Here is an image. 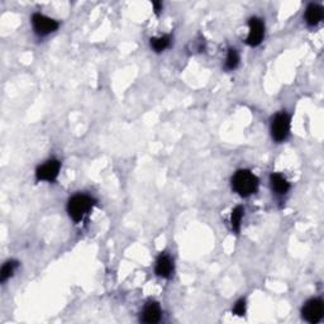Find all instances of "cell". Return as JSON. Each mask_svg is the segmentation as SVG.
<instances>
[{"instance_id":"6","label":"cell","mask_w":324,"mask_h":324,"mask_svg":"<svg viewBox=\"0 0 324 324\" xmlns=\"http://www.w3.org/2000/svg\"><path fill=\"white\" fill-rule=\"evenodd\" d=\"M249 33L247 37V44L249 46H259L265 36V25L259 18L249 19Z\"/></svg>"},{"instance_id":"9","label":"cell","mask_w":324,"mask_h":324,"mask_svg":"<svg viewBox=\"0 0 324 324\" xmlns=\"http://www.w3.org/2000/svg\"><path fill=\"white\" fill-rule=\"evenodd\" d=\"M174 271V264H172L171 259L166 254H162L158 257L157 262H156V273H157L160 277H170Z\"/></svg>"},{"instance_id":"10","label":"cell","mask_w":324,"mask_h":324,"mask_svg":"<svg viewBox=\"0 0 324 324\" xmlns=\"http://www.w3.org/2000/svg\"><path fill=\"white\" fill-rule=\"evenodd\" d=\"M323 8L318 4H310L305 12V19L309 26H315L322 20Z\"/></svg>"},{"instance_id":"1","label":"cell","mask_w":324,"mask_h":324,"mask_svg":"<svg viewBox=\"0 0 324 324\" xmlns=\"http://www.w3.org/2000/svg\"><path fill=\"white\" fill-rule=\"evenodd\" d=\"M232 187L241 196H249L257 191L259 179L248 170H240L233 176Z\"/></svg>"},{"instance_id":"3","label":"cell","mask_w":324,"mask_h":324,"mask_svg":"<svg viewBox=\"0 0 324 324\" xmlns=\"http://www.w3.org/2000/svg\"><path fill=\"white\" fill-rule=\"evenodd\" d=\"M289 132H290V118L288 114H276L275 118L272 119V124H271V134H272L273 140L281 142L288 137Z\"/></svg>"},{"instance_id":"17","label":"cell","mask_w":324,"mask_h":324,"mask_svg":"<svg viewBox=\"0 0 324 324\" xmlns=\"http://www.w3.org/2000/svg\"><path fill=\"white\" fill-rule=\"evenodd\" d=\"M153 7H155V12L158 14V13H160L161 9H162V3L155 2V3H153Z\"/></svg>"},{"instance_id":"4","label":"cell","mask_w":324,"mask_h":324,"mask_svg":"<svg viewBox=\"0 0 324 324\" xmlns=\"http://www.w3.org/2000/svg\"><path fill=\"white\" fill-rule=\"evenodd\" d=\"M303 318L309 323H318L323 317L324 305L320 299H312L303 307Z\"/></svg>"},{"instance_id":"13","label":"cell","mask_w":324,"mask_h":324,"mask_svg":"<svg viewBox=\"0 0 324 324\" xmlns=\"http://www.w3.org/2000/svg\"><path fill=\"white\" fill-rule=\"evenodd\" d=\"M243 213H244V211H243L242 206H236V208L232 211L230 222H232V228L236 230V232H238V230H240L241 220H242V218H243Z\"/></svg>"},{"instance_id":"12","label":"cell","mask_w":324,"mask_h":324,"mask_svg":"<svg viewBox=\"0 0 324 324\" xmlns=\"http://www.w3.org/2000/svg\"><path fill=\"white\" fill-rule=\"evenodd\" d=\"M171 43V38L170 36H162L158 38H151V47L155 50L156 52H161L166 50Z\"/></svg>"},{"instance_id":"16","label":"cell","mask_w":324,"mask_h":324,"mask_svg":"<svg viewBox=\"0 0 324 324\" xmlns=\"http://www.w3.org/2000/svg\"><path fill=\"white\" fill-rule=\"evenodd\" d=\"M244 312H246V303H244V300H240V302H237V304L235 305L233 313L237 315H244Z\"/></svg>"},{"instance_id":"14","label":"cell","mask_w":324,"mask_h":324,"mask_svg":"<svg viewBox=\"0 0 324 324\" xmlns=\"http://www.w3.org/2000/svg\"><path fill=\"white\" fill-rule=\"evenodd\" d=\"M17 266H18L17 261L5 262V265L3 266V269H2V273H0V280H2V283L7 281L8 279H9L10 276L13 275V272H14V270L17 269Z\"/></svg>"},{"instance_id":"8","label":"cell","mask_w":324,"mask_h":324,"mask_svg":"<svg viewBox=\"0 0 324 324\" xmlns=\"http://www.w3.org/2000/svg\"><path fill=\"white\" fill-rule=\"evenodd\" d=\"M160 319H161L160 305L155 302L148 303V304L146 305L145 310H143V318H142L143 322L148 324H153V323H157Z\"/></svg>"},{"instance_id":"15","label":"cell","mask_w":324,"mask_h":324,"mask_svg":"<svg viewBox=\"0 0 324 324\" xmlns=\"http://www.w3.org/2000/svg\"><path fill=\"white\" fill-rule=\"evenodd\" d=\"M238 62H240V56H238L236 50L230 49L229 51H228L227 61H225V67H227L228 70H233V68L237 67Z\"/></svg>"},{"instance_id":"11","label":"cell","mask_w":324,"mask_h":324,"mask_svg":"<svg viewBox=\"0 0 324 324\" xmlns=\"http://www.w3.org/2000/svg\"><path fill=\"white\" fill-rule=\"evenodd\" d=\"M271 187L272 189L279 194H285L288 193V190L290 189V184L288 182V180L280 174H272L270 176Z\"/></svg>"},{"instance_id":"7","label":"cell","mask_w":324,"mask_h":324,"mask_svg":"<svg viewBox=\"0 0 324 324\" xmlns=\"http://www.w3.org/2000/svg\"><path fill=\"white\" fill-rule=\"evenodd\" d=\"M60 162L57 160H50L46 164L38 167L36 175L38 180H43V181H54L57 177L58 171H60Z\"/></svg>"},{"instance_id":"5","label":"cell","mask_w":324,"mask_h":324,"mask_svg":"<svg viewBox=\"0 0 324 324\" xmlns=\"http://www.w3.org/2000/svg\"><path fill=\"white\" fill-rule=\"evenodd\" d=\"M32 25H33L34 31L41 36L52 33L58 28V23L55 19L46 17L43 14H39V13L32 15Z\"/></svg>"},{"instance_id":"2","label":"cell","mask_w":324,"mask_h":324,"mask_svg":"<svg viewBox=\"0 0 324 324\" xmlns=\"http://www.w3.org/2000/svg\"><path fill=\"white\" fill-rule=\"evenodd\" d=\"M94 199H91L87 195H75L68 200L67 211L70 217L75 222H79L84 218L85 214L89 213L94 206Z\"/></svg>"}]
</instances>
